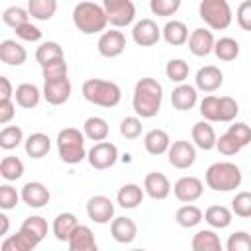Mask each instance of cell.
Listing matches in <instances>:
<instances>
[{
	"label": "cell",
	"instance_id": "18",
	"mask_svg": "<svg viewBox=\"0 0 251 251\" xmlns=\"http://www.w3.org/2000/svg\"><path fill=\"white\" fill-rule=\"evenodd\" d=\"M71 96V80L65 78H57V80H43V98L51 104V106H61L69 100Z\"/></svg>",
	"mask_w": 251,
	"mask_h": 251
},
{
	"label": "cell",
	"instance_id": "25",
	"mask_svg": "<svg viewBox=\"0 0 251 251\" xmlns=\"http://www.w3.org/2000/svg\"><path fill=\"white\" fill-rule=\"evenodd\" d=\"M41 96H43V90H39L33 82H22V84H18L16 90H14L16 104H18L20 108H25V110L35 108V106L39 104Z\"/></svg>",
	"mask_w": 251,
	"mask_h": 251
},
{
	"label": "cell",
	"instance_id": "19",
	"mask_svg": "<svg viewBox=\"0 0 251 251\" xmlns=\"http://www.w3.org/2000/svg\"><path fill=\"white\" fill-rule=\"evenodd\" d=\"M171 104L173 108L180 110V112H188L198 104V88L186 82H180L173 88L171 92Z\"/></svg>",
	"mask_w": 251,
	"mask_h": 251
},
{
	"label": "cell",
	"instance_id": "54",
	"mask_svg": "<svg viewBox=\"0 0 251 251\" xmlns=\"http://www.w3.org/2000/svg\"><path fill=\"white\" fill-rule=\"evenodd\" d=\"M16 116V106L12 98H0V124H8Z\"/></svg>",
	"mask_w": 251,
	"mask_h": 251
},
{
	"label": "cell",
	"instance_id": "10",
	"mask_svg": "<svg viewBox=\"0 0 251 251\" xmlns=\"http://www.w3.org/2000/svg\"><path fill=\"white\" fill-rule=\"evenodd\" d=\"M167 157L175 169H188L196 161V145L186 141V139L173 141L169 151H167Z\"/></svg>",
	"mask_w": 251,
	"mask_h": 251
},
{
	"label": "cell",
	"instance_id": "53",
	"mask_svg": "<svg viewBox=\"0 0 251 251\" xmlns=\"http://www.w3.org/2000/svg\"><path fill=\"white\" fill-rule=\"evenodd\" d=\"M235 20H237V25L243 31H251V0H245L237 6Z\"/></svg>",
	"mask_w": 251,
	"mask_h": 251
},
{
	"label": "cell",
	"instance_id": "32",
	"mask_svg": "<svg viewBox=\"0 0 251 251\" xmlns=\"http://www.w3.org/2000/svg\"><path fill=\"white\" fill-rule=\"evenodd\" d=\"M204 220H206V224L210 226V227H214V229H226L229 224H231V220H233V212L229 210V208H226V206H210V208H206V212H204Z\"/></svg>",
	"mask_w": 251,
	"mask_h": 251
},
{
	"label": "cell",
	"instance_id": "14",
	"mask_svg": "<svg viewBox=\"0 0 251 251\" xmlns=\"http://www.w3.org/2000/svg\"><path fill=\"white\" fill-rule=\"evenodd\" d=\"M131 37H133V41H135L139 47H151V45L159 43V39L163 37V33H161V27H159L153 20L143 18V20H139V22L133 25Z\"/></svg>",
	"mask_w": 251,
	"mask_h": 251
},
{
	"label": "cell",
	"instance_id": "45",
	"mask_svg": "<svg viewBox=\"0 0 251 251\" xmlns=\"http://www.w3.org/2000/svg\"><path fill=\"white\" fill-rule=\"evenodd\" d=\"M231 212L239 218H251V192H237L231 200Z\"/></svg>",
	"mask_w": 251,
	"mask_h": 251
},
{
	"label": "cell",
	"instance_id": "55",
	"mask_svg": "<svg viewBox=\"0 0 251 251\" xmlns=\"http://www.w3.org/2000/svg\"><path fill=\"white\" fill-rule=\"evenodd\" d=\"M14 86L8 76H0V98H12Z\"/></svg>",
	"mask_w": 251,
	"mask_h": 251
},
{
	"label": "cell",
	"instance_id": "23",
	"mask_svg": "<svg viewBox=\"0 0 251 251\" xmlns=\"http://www.w3.org/2000/svg\"><path fill=\"white\" fill-rule=\"evenodd\" d=\"M67 245H69L71 251H96V247H98L92 229L88 226H82V224H78L75 227Z\"/></svg>",
	"mask_w": 251,
	"mask_h": 251
},
{
	"label": "cell",
	"instance_id": "12",
	"mask_svg": "<svg viewBox=\"0 0 251 251\" xmlns=\"http://www.w3.org/2000/svg\"><path fill=\"white\" fill-rule=\"evenodd\" d=\"M86 214L94 224H110L114 220V202L104 194L90 196L86 202Z\"/></svg>",
	"mask_w": 251,
	"mask_h": 251
},
{
	"label": "cell",
	"instance_id": "26",
	"mask_svg": "<svg viewBox=\"0 0 251 251\" xmlns=\"http://www.w3.org/2000/svg\"><path fill=\"white\" fill-rule=\"evenodd\" d=\"M143 145H145V151H147L149 155H155V157H157V155H163V153L169 151V147H171V137H169V133H167L165 129L155 127V129H151V131L145 133Z\"/></svg>",
	"mask_w": 251,
	"mask_h": 251
},
{
	"label": "cell",
	"instance_id": "34",
	"mask_svg": "<svg viewBox=\"0 0 251 251\" xmlns=\"http://www.w3.org/2000/svg\"><path fill=\"white\" fill-rule=\"evenodd\" d=\"M175 220H176V224L180 226V227H196L202 220H204V212L198 208V206H194V204H184V206H180L178 210H176V214H175Z\"/></svg>",
	"mask_w": 251,
	"mask_h": 251
},
{
	"label": "cell",
	"instance_id": "6",
	"mask_svg": "<svg viewBox=\"0 0 251 251\" xmlns=\"http://www.w3.org/2000/svg\"><path fill=\"white\" fill-rule=\"evenodd\" d=\"M84 131H78L76 127H65L57 133V151L59 159L67 165H76L82 159H86L88 151L84 149Z\"/></svg>",
	"mask_w": 251,
	"mask_h": 251
},
{
	"label": "cell",
	"instance_id": "36",
	"mask_svg": "<svg viewBox=\"0 0 251 251\" xmlns=\"http://www.w3.org/2000/svg\"><path fill=\"white\" fill-rule=\"evenodd\" d=\"M63 57H65L63 47H61L57 41H43V43L35 49V61H37L41 67L53 63V61H57V59H63Z\"/></svg>",
	"mask_w": 251,
	"mask_h": 251
},
{
	"label": "cell",
	"instance_id": "29",
	"mask_svg": "<svg viewBox=\"0 0 251 251\" xmlns=\"http://www.w3.org/2000/svg\"><path fill=\"white\" fill-rule=\"evenodd\" d=\"M76 226H78V220L73 212H61L53 220L51 229H53V235H55L57 241H69V237H71V233L75 231Z\"/></svg>",
	"mask_w": 251,
	"mask_h": 251
},
{
	"label": "cell",
	"instance_id": "51",
	"mask_svg": "<svg viewBox=\"0 0 251 251\" xmlns=\"http://www.w3.org/2000/svg\"><path fill=\"white\" fill-rule=\"evenodd\" d=\"M227 133H231V135L235 137V141H237L241 147H245V145L251 143V127H249L245 122H235V124H231V126L227 127Z\"/></svg>",
	"mask_w": 251,
	"mask_h": 251
},
{
	"label": "cell",
	"instance_id": "43",
	"mask_svg": "<svg viewBox=\"0 0 251 251\" xmlns=\"http://www.w3.org/2000/svg\"><path fill=\"white\" fill-rule=\"evenodd\" d=\"M182 0H149V8L159 18H171L180 10Z\"/></svg>",
	"mask_w": 251,
	"mask_h": 251
},
{
	"label": "cell",
	"instance_id": "11",
	"mask_svg": "<svg viewBox=\"0 0 251 251\" xmlns=\"http://www.w3.org/2000/svg\"><path fill=\"white\" fill-rule=\"evenodd\" d=\"M124 51H126V35L118 27L102 31V35L98 37V53L102 57L114 59V57H120Z\"/></svg>",
	"mask_w": 251,
	"mask_h": 251
},
{
	"label": "cell",
	"instance_id": "2",
	"mask_svg": "<svg viewBox=\"0 0 251 251\" xmlns=\"http://www.w3.org/2000/svg\"><path fill=\"white\" fill-rule=\"evenodd\" d=\"M163 102V84L153 76H143L133 88V112L139 118H155Z\"/></svg>",
	"mask_w": 251,
	"mask_h": 251
},
{
	"label": "cell",
	"instance_id": "38",
	"mask_svg": "<svg viewBox=\"0 0 251 251\" xmlns=\"http://www.w3.org/2000/svg\"><path fill=\"white\" fill-rule=\"evenodd\" d=\"M0 175L8 182L22 178L24 176V163H22V159L20 157H14V155H6L0 161Z\"/></svg>",
	"mask_w": 251,
	"mask_h": 251
},
{
	"label": "cell",
	"instance_id": "42",
	"mask_svg": "<svg viewBox=\"0 0 251 251\" xmlns=\"http://www.w3.org/2000/svg\"><path fill=\"white\" fill-rule=\"evenodd\" d=\"M198 112L208 122H220V96H214V94L204 96Z\"/></svg>",
	"mask_w": 251,
	"mask_h": 251
},
{
	"label": "cell",
	"instance_id": "47",
	"mask_svg": "<svg viewBox=\"0 0 251 251\" xmlns=\"http://www.w3.org/2000/svg\"><path fill=\"white\" fill-rule=\"evenodd\" d=\"M227 251H251V233L247 231H233L226 241Z\"/></svg>",
	"mask_w": 251,
	"mask_h": 251
},
{
	"label": "cell",
	"instance_id": "50",
	"mask_svg": "<svg viewBox=\"0 0 251 251\" xmlns=\"http://www.w3.org/2000/svg\"><path fill=\"white\" fill-rule=\"evenodd\" d=\"M41 73H43V80H57V78H65L67 76V63H65V57L63 59H57L45 67H41Z\"/></svg>",
	"mask_w": 251,
	"mask_h": 251
},
{
	"label": "cell",
	"instance_id": "24",
	"mask_svg": "<svg viewBox=\"0 0 251 251\" xmlns=\"http://www.w3.org/2000/svg\"><path fill=\"white\" fill-rule=\"evenodd\" d=\"M0 59H2V63L10 65V67H20L25 63L27 51L16 39H4L0 43Z\"/></svg>",
	"mask_w": 251,
	"mask_h": 251
},
{
	"label": "cell",
	"instance_id": "20",
	"mask_svg": "<svg viewBox=\"0 0 251 251\" xmlns=\"http://www.w3.org/2000/svg\"><path fill=\"white\" fill-rule=\"evenodd\" d=\"M143 190L153 200H165L171 194L173 186L163 173H147L143 178Z\"/></svg>",
	"mask_w": 251,
	"mask_h": 251
},
{
	"label": "cell",
	"instance_id": "37",
	"mask_svg": "<svg viewBox=\"0 0 251 251\" xmlns=\"http://www.w3.org/2000/svg\"><path fill=\"white\" fill-rule=\"evenodd\" d=\"M214 55L220 61H233L239 55V43L233 37H220L214 43Z\"/></svg>",
	"mask_w": 251,
	"mask_h": 251
},
{
	"label": "cell",
	"instance_id": "49",
	"mask_svg": "<svg viewBox=\"0 0 251 251\" xmlns=\"http://www.w3.org/2000/svg\"><path fill=\"white\" fill-rule=\"evenodd\" d=\"M216 149L222 153V155H226V157H231V155H237L243 147L235 141V137L231 135V133H224V135H220L218 137V141H216Z\"/></svg>",
	"mask_w": 251,
	"mask_h": 251
},
{
	"label": "cell",
	"instance_id": "22",
	"mask_svg": "<svg viewBox=\"0 0 251 251\" xmlns=\"http://www.w3.org/2000/svg\"><path fill=\"white\" fill-rule=\"evenodd\" d=\"M192 141L202 151H210V149L216 147L218 135H216V131H214V127L210 126L208 120H200L192 126Z\"/></svg>",
	"mask_w": 251,
	"mask_h": 251
},
{
	"label": "cell",
	"instance_id": "56",
	"mask_svg": "<svg viewBox=\"0 0 251 251\" xmlns=\"http://www.w3.org/2000/svg\"><path fill=\"white\" fill-rule=\"evenodd\" d=\"M8 227H10V220L6 214H0V235H6L8 233Z\"/></svg>",
	"mask_w": 251,
	"mask_h": 251
},
{
	"label": "cell",
	"instance_id": "5",
	"mask_svg": "<svg viewBox=\"0 0 251 251\" xmlns=\"http://www.w3.org/2000/svg\"><path fill=\"white\" fill-rule=\"evenodd\" d=\"M80 90L84 100L100 108H114L122 100V88L116 82L104 78H86Z\"/></svg>",
	"mask_w": 251,
	"mask_h": 251
},
{
	"label": "cell",
	"instance_id": "28",
	"mask_svg": "<svg viewBox=\"0 0 251 251\" xmlns=\"http://www.w3.org/2000/svg\"><path fill=\"white\" fill-rule=\"evenodd\" d=\"M24 149H25V155L31 157V159H41L49 153L51 149V139L47 133H41V131H35L31 135H27V139L24 141Z\"/></svg>",
	"mask_w": 251,
	"mask_h": 251
},
{
	"label": "cell",
	"instance_id": "46",
	"mask_svg": "<svg viewBox=\"0 0 251 251\" xmlns=\"http://www.w3.org/2000/svg\"><path fill=\"white\" fill-rule=\"evenodd\" d=\"M239 114V104L231 96H220V122H233Z\"/></svg>",
	"mask_w": 251,
	"mask_h": 251
},
{
	"label": "cell",
	"instance_id": "17",
	"mask_svg": "<svg viewBox=\"0 0 251 251\" xmlns=\"http://www.w3.org/2000/svg\"><path fill=\"white\" fill-rule=\"evenodd\" d=\"M222 84H224V73L214 65H206V67L198 69V73L194 76V86L208 94L216 92Z\"/></svg>",
	"mask_w": 251,
	"mask_h": 251
},
{
	"label": "cell",
	"instance_id": "1",
	"mask_svg": "<svg viewBox=\"0 0 251 251\" xmlns=\"http://www.w3.org/2000/svg\"><path fill=\"white\" fill-rule=\"evenodd\" d=\"M47 231H49V226H47L45 218H41V216H27L22 222L18 233L6 237L0 243V249L2 251H31V249H35L43 241Z\"/></svg>",
	"mask_w": 251,
	"mask_h": 251
},
{
	"label": "cell",
	"instance_id": "8",
	"mask_svg": "<svg viewBox=\"0 0 251 251\" xmlns=\"http://www.w3.org/2000/svg\"><path fill=\"white\" fill-rule=\"evenodd\" d=\"M104 12L108 16L110 25L126 27L135 20V4L133 0H102Z\"/></svg>",
	"mask_w": 251,
	"mask_h": 251
},
{
	"label": "cell",
	"instance_id": "21",
	"mask_svg": "<svg viewBox=\"0 0 251 251\" xmlns=\"http://www.w3.org/2000/svg\"><path fill=\"white\" fill-rule=\"evenodd\" d=\"M110 233L118 243H131L137 237V224L127 216H118L110 222Z\"/></svg>",
	"mask_w": 251,
	"mask_h": 251
},
{
	"label": "cell",
	"instance_id": "3",
	"mask_svg": "<svg viewBox=\"0 0 251 251\" xmlns=\"http://www.w3.org/2000/svg\"><path fill=\"white\" fill-rule=\"evenodd\" d=\"M73 24L84 35H92V33L104 31L110 22H108V16L104 12V6L94 4L90 0H84L73 8Z\"/></svg>",
	"mask_w": 251,
	"mask_h": 251
},
{
	"label": "cell",
	"instance_id": "13",
	"mask_svg": "<svg viewBox=\"0 0 251 251\" xmlns=\"http://www.w3.org/2000/svg\"><path fill=\"white\" fill-rule=\"evenodd\" d=\"M173 192H175V198H176V200L188 204V202H194V200H198V198L202 196V192H204V182H202L198 176H192V175L180 176V178L175 182Z\"/></svg>",
	"mask_w": 251,
	"mask_h": 251
},
{
	"label": "cell",
	"instance_id": "30",
	"mask_svg": "<svg viewBox=\"0 0 251 251\" xmlns=\"http://www.w3.org/2000/svg\"><path fill=\"white\" fill-rule=\"evenodd\" d=\"M161 33H163V39H165L169 45H173V47L184 45V43L188 41V27H186V24L180 22V20H169V22L165 24V27L161 29Z\"/></svg>",
	"mask_w": 251,
	"mask_h": 251
},
{
	"label": "cell",
	"instance_id": "16",
	"mask_svg": "<svg viewBox=\"0 0 251 251\" xmlns=\"http://www.w3.org/2000/svg\"><path fill=\"white\" fill-rule=\"evenodd\" d=\"M214 43H216V39H214L210 27H196L188 35V49L196 57H206V55L214 53Z\"/></svg>",
	"mask_w": 251,
	"mask_h": 251
},
{
	"label": "cell",
	"instance_id": "9",
	"mask_svg": "<svg viewBox=\"0 0 251 251\" xmlns=\"http://www.w3.org/2000/svg\"><path fill=\"white\" fill-rule=\"evenodd\" d=\"M86 159H88V163H90L92 169L104 171V169H110V167L116 165V161L120 159V153H118V147L114 143H110V141L104 139V141H96L90 147Z\"/></svg>",
	"mask_w": 251,
	"mask_h": 251
},
{
	"label": "cell",
	"instance_id": "44",
	"mask_svg": "<svg viewBox=\"0 0 251 251\" xmlns=\"http://www.w3.org/2000/svg\"><path fill=\"white\" fill-rule=\"evenodd\" d=\"M141 131H143V126L137 116H126L120 122V135L126 139H137L141 135Z\"/></svg>",
	"mask_w": 251,
	"mask_h": 251
},
{
	"label": "cell",
	"instance_id": "7",
	"mask_svg": "<svg viewBox=\"0 0 251 251\" xmlns=\"http://www.w3.org/2000/svg\"><path fill=\"white\" fill-rule=\"evenodd\" d=\"M198 16L214 31L227 29L233 20V12L227 0H200Z\"/></svg>",
	"mask_w": 251,
	"mask_h": 251
},
{
	"label": "cell",
	"instance_id": "35",
	"mask_svg": "<svg viewBox=\"0 0 251 251\" xmlns=\"http://www.w3.org/2000/svg\"><path fill=\"white\" fill-rule=\"evenodd\" d=\"M27 12L39 22H47L57 12V0H27Z\"/></svg>",
	"mask_w": 251,
	"mask_h": 251
},
{
	"label": "cell",
	"instance_id": "40",
	"mask_svg": "<svg viewBox=\"0 0 251 251\" xmlns=\"http://www.w3.org/2000/svg\"><path fill=\"white\" fill-rule=\"evenodd\" d=\"M22 141H24L22 127H18V126H6V127H2V131H0V147L2 149H6V151L16 149Z\"/></svg>",
	"mask_w": 251,
	"mask_h": 251
},
{
	"label": "cell",
	"instance_id": "15",
	"mask_svg": "<svg viewBox=\"0 0 251 251\" xmlns=\"http://www.w3.org/2000/svg\"><path fill=\"white\" fill-rule=\"evenodd\" d=\"M20 194H22V202H24L25 206H29V208H43V206H47L49 200H51L49 188H47L43 182H39V180H29V182H25V184L22 186Z\"/></svg>",
	"mask_w": 251,
	"mask_h": 251
},
{
	"label": "cell",
	"instance_id": "27",
	"mask_svg": "<svg viewBox=\"0 0 251 251\" xmlns=\"http://www.w3.org/2000/svg\"><path fill=\"white\" fill-rule=\"evenodd\" d=\"M143 196H145V190H143L139 184L127 182V184H124V186L118 190L116 200H118V204H120L122 208L133 210V208H137V206L143 202Z\"/></svg>",
	"mask_w": 251,
	"mask_h": 251
},
{
	"label": "cell",
	"instance_id": "33",
	"mask_svg": "<svg viewBox=\"0 0 251 251\" xmlns=\"http://www.w3.org/2000/svg\"><path fill=\"white\" fill-rule=\"evenodd\" d=\"M82 131H84L86 139H90V141H104L108 137V133H110V126H108V122L104 118L90 116V118L84 120Z\"/></svg>",
	"mask_w": 251,
	"mask_h": 251
},
{
	"label": "cell",
	"instance_id": "4",
	"mask_svg": "<svg viewBox=\"0 0 251 251\" xmlns=\"http://www.w3.org/2000/svg\"><path fill=\"white\" fill-rule=\"evenodd\" d=\"M241 178H243L241 169L235 163H229V161L212 163L206 169V175H204V180H206L208 188H212L216 192H229V190L239 188Z\"/></svg>",
	"mask_w": 251,
	"mask_h": 251
},
{
	"label": "cell",
	"instance_id": "31",
	"mask_svg": "<svg viewBox=\"0 0 251 251\" xmlns=\"http://www.w3.org/2000/svg\"><path fill=\"white\" fill-rule=\"evenodd\" d=\"M190 247L194 251H222V241L214 229H200L192 235Z\"/></svg>",
	"mask_w": 251,
	"mask_h": 251
},
{
	"label": "cell",
	"instance_id": "52",
	"mask_svg": "<svg viewBox=\"0 0 251 251\" xmlns=\"http://www.w3.org/2000/svg\"><path fill=\"white\" fill-rule=\"evenodd\" d=\"M16 31V35L22 39V41H39L41 39V29L37 27V25H33L31 22H25V24H22L20 27H16L14 29Z\"/></svg>",
	"mask_w": 251,
	"mask_h": 251
},
{
	"label": "cell",
	"instance_id": "48",
	"mask_svg": "<svg viewBox=\"0 0 251 251\" xmlns=\"http://www.w3.org/2000/svg\"><path fill=\"white\" fill-rule=\"evenodd\" d=\"M20 200H22V194L12 184H2L0 186V208L2 210H14Z\"/></svg>",
	"mask_w": 251,
	"mask_h": 251
},
{
	"label": "cell",
	"instance_id": "39",
	"mask_svg": "<svg viewBox=\"0 0 251 251\" xmlns=\"http://www.w3.org/2000/svg\"><path fill=\"white\" fill-rule=\"evenodd\" d=\"M188 73H190V67H188V63L184 59H171L167 63V67H165L167 78L171 82H176V84L184 82L188 78Z\"/></svg>",
	"mask_w": 251,
	"mask_h": 251
},
{
	"label": "cell",
	"instance_id": "41",
	"mask_svg": "<svg viewBox=\"0 0 251 251\" xmlns=\"http://www.w3.org/2000/svg\"><path fill=\"white\" fill-rule=\"evenodd\" d=\"M2 22L16 29L22 24L29 22V12H27V8H22V6H10L2 12Z\"/></svg>",
	"mask_w": 251,
	"mask_h": 251
}]
</instances>
